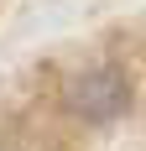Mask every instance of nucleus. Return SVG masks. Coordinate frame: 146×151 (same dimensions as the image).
I'll list each match as a JSON object with an SVG mask.
<instances>
[{
    "instance_id": "1",
    "label": "nucleus",
    "mask_w": 146,
    "mask_h": 151,
    "mask_svg": "<svg viewBox=\"0 0 146 151\" xmlns=\"http://www.w3.org/2000/svg\"><path fill=\"white\" fill-rule=\"evenodd\" d=\"M120 104H125V78H120L115 68H99V73H89V78L73 83V109H78L89 125L115 120Z\"/></svg>"
}]
</instances>
